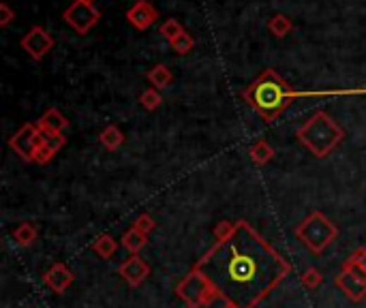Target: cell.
I'll list each match as a JSON object with an SVG mask.
<instances>
[{"label": "cell", "mask_w": 366, "mask_h": 308, "mask_svg": "<svg viewBox=\"0 0 366 308\" xmlns=\"http://www.w3.org/2000/svg\"><path fill=\"white\" fill-rule=\"evenodd\" d=\"M193 268L210 278L223 302L238 308H257L294 272L285 255L248 221H238L236 233L225 242H215Z\"/></svg>", "instance_id": "6da1fadb"}, {"label": "cell", "mask_w": 366, "mask_h": 308, "mask_svg": "<svg viewBox=\"0 0 366 308\" xmlns=\"http://www.w3.org/2000/svg\"><path fill=\"white\" fill-rule=\"evenodd\" d=\"M294 88L274 71L266 69L255 82H251L242 90V98L248 103V108L257 112L264 122H274L294 101Z\"/></svg>", "instance_id": "7a4b0ae2"}, {"label": "cell", "mask_w": 366, "mask_h": 308, "mask_svg": "<svg viewBox=\"0 0 366 308\" xmlns=\"http://www.w3.org/2000/svg\"><path fill=\"white\" fill-rule=\"evenodd\" d=\"M296 137L315 159H326L345 139V131L328 112L317 110L296 129Z\"/></svg>", "instance_id": "3957f363"}, {"label": "cell", "mask_w": 366, "mask_h": 308, "mask_svg": "<svg viewBox=\"0 0 366 308\" xmlns=\"http://www.w3.org/2000/svg\"><path fill=\"white\" fill-rule=\"evenodd\" d=\"M294 233L304 248H308L313 255H322L339 238V227L324 212L315 210L296 225Z\"/></svg>", "instance_id": "277c9868"}, {"label": "cell", "mask_w": 366, "mask_h": 308, "mask_svg": "<svg viewBox=\"0 0 366 308\" xmlns=\"http://www.w3.org/2000/svg\"><path fill=\"white\" fill-rule=\"evenodd\" d=\"M176 295L189 306V308H208L213 306L219 297L217 287L210 283L201 270L193 268L182 276V281L176 285Z\"/></svg>", "instance_id": "5b68a950"}, {"label": "cell", "mask_w": 366, "mask_h": 308, "mask_svg": "<svg viewBox=\"0 0 366 308\" xmlns=\"http://www.w3.org/2000/svg\"><path fill=\"white\" fill-rule=\"evenodd\" d=\"M63 20L77 32V34H88L101 20V11L90 5V3H82V0H75L73 5H69L63 13Z\"/></svg>", "instance_id": "8992f818"}, {"label": "cell", "mask_w": 366, "mask_h": 308, "mask_svg": "<svg viewBox=\"0 0 366 308\" xmlns=\"http://www.w3.org/2000/svg\"><path fill=\"white\" fill-rule=\"evenodd\" d=\"M334 285L339 291H343L355 304L366 300V272H362L349 264H343L341 272L334 278Z\"/></svg>", "instance_id": "52a82bcc"}, {"label": "cell", "mask_w": 366, "mask_h": 308, "mask_svg": "<svg viewBox=\"0 0 366 308\" xmlns=\"http://www.w3.org/2000/svg\"><path fill=\"white\" fill-rule=\"evenodd\" d=\"M41 141V131L37 124L26 122L18 129V133H13V137H9V148L18 154V157L26 163L34 161V150Z\"/></svg>", "instance_id": "ba28073f"}, {"label": "cell", "mask_w": 366, "mask_h": 308, "mask_svg": "<svg viewBox=\"0 0 366 308\" xmlns=\"http://www.w3.org/2000/svg\"><path fill=\"white\" fill-rule=\"evenodd\" d=\"M54 43H56L54 37H51L43 26H32L20 41L22 49L37 63H41L49 54L51 47H54Z\"/></svg>", "instance_id": "9c48e42d"}, {"label": "cell", "mask_w": 366, "mask_h": 308, "mask_svg": "<svg viewBox=\"0 0 366 308\" xmlns=\"http://www.w3.org/2000/svg\"><path fill=\"white\" fill-rule=\"evenodd\" d=\"M127 22L137 28V30H148L156 20H159V11H156V7L150 3V0H137L135 5H131L127 9Z\"/></svg>", "instance_id": "30bf717a"}, {"label": "cell", "mask_w": 366, "mask_h": 308, "mask_svg": "<svg viewBox=\"0 0 366 308\" xmlns=\"http://www.w3.org/2000/svg\"><path fill=\"white\" fill-rule=\"evenodd\" d=\"M118 274H120V278L127 281L129 287H139L150 276V266L141 259L139 255H131L118 266Z\"/></svg>", "instance_id": "8fae6325"}, {"label": "cell", "mask_w": 366, "mask_h": 308, "mask_svg": "<svg viewBox=\"0 0 366 308\" xmlns=\"http://www.w3.org/2000/svg\"><path fill=\"white\" fill-rule=\"evenodd\" d=\"M43 283H45V287H47L49 291H54V293H65V291L75 283V274H73V270H71L67 264L58 262V264H54L51 268L45 270V274H43Z\"/></svg>", "instance_id": "7c38bea8"}, {"label": "cell", "mask_w": 366, "mask_h": 308, "mask_svg": "<svg viewBox=\"0 0 366 308\" xmlns=\"http://www.w3.org/2000/svg\"><path fill=\"white\" fill-rule=\"evenodd\" d=\"M39 127L41 133H65L69 129V120L65 118V114L56 108H49L45 110L39 120L34 122Z\"/></svg>", "instance_id": "4fadbf2b"}, {"label": "cell", "mask_w": 366, "mask_h": 308, "mask_svg": "<svg viewBox=\"0 0 366 308\" xmlns=\"http://www.w3.org/2000/svg\"><path fill=\"white\" fill-rule=\"evenodd\" d=\"M146 79H148V84H150L152 88H156V90H165V88L172 86V82H174V73H172V69H170L168 65L159 63V65H154L152 69H148Z\"/></svg>", "instance_id": "5bb4252c"}, {"label": "cell", "mask_w": 366, "mask_h": 308, "mask_svg": "<svg viewBox=\"0 0 366 308\" xmlns=\"http://www.w3.org/2000/svg\"><path fill=\"white\" fill-rule=\"evenodd\" d=\"M274 148L268 143V139H257L253 146H251V150H248V157H251V161L257 165V167H264V165H268L272 159H274Z\"/></svg>", "instance_id": "9a60e30c"}, {"label": "cell", "mask_w": 366, "mask_h": 308, "mask_svg": "<svg viewBox=\"0 0 366 308\" xmlns=\"http://www.w3.org/2000/svg\"><path fill=\"white\" fill-rule=\"evenodd\" d=\"M13 242L18 244V246H22V248H30L37 240H39V229L32 225V223H28V221H24V223H20L15 229H13Z\"/></svg>", "instance_id": "2e32d148"}, {"label": "cell", "mask_w": 366, "mask_h": 308, "mask_svg": "<svg viewBox=\"0 0 366 308\" xmlns=\"http://www.w3.org/2000/svg\"><path fill=\"white\" fill-rule=\"evenodd\" d=\"M99 141H101V146L106 148V150L114 152V150H118V148L125 143V133L120 131V127H116V124H108L106 129L101 131Z\"/></svg>", "instance_id": "e0dca14e"}, {"label": "cell", "mask_w": 366, "mask_h": 308, "mask_svg": "<svg viewBox=\"0 0 366 308\" xmlns=\"http://www.w3.org/2000/svg\"><path fill=\"white\" fill-rule=\"evenodd\" d=\"M92 250L101 257V259H112V257L116 255V250H118V242L110 233H101L92 242Z\"/></svg>", "instance_id": "ac0fdd59"}, {"label": "cell", "mask_w": 366, "mask_h": 308, "mask_svg": "<svg viewBox=\"0 0 366 308\" xmlns=\"http://www.w3.org/2000/svg\"><path fill=\"white\" fill-rule=\"evenodd\" d=\"M120 244L131 252V255H139V250L141 248H146V244H148V236L146 233H141L139 229H135V227H129L127 231H125V236H122V240H120Z\"/></svg>", "instance_id": "d6986e66"}, {"label": "cell", "mask_w": 366, "mask_h": 308, "mask_svg": "<svg viewBox=\"0 0 366 308\" xmlns=\"http://www.w3.org/2000/svg\"><path fill=\"white\" fill-rule=\"evenodd\" d=\"M268 30L277 37V39H285L291 30H294V22L283 15V13H277L268 20Z\"/></svg>", "instance_id": "ffe728a7"}, {"label": "cell", "mask_w": 366, "mask_h": 308, "mask_svg": "<svg viewBox=\"0 0 366 308\" xmlns=\"http://www.w3.org/2000/svg\"><path fill=\"white\" fill-rule=\"evenodd\" d=\"M139 105L146 110V112H156L161 105H163V96H161V90L156 88H146L141 94H139Z\"/></svg>", "instance_id": "44dd1931"}, {"label": "cell", "mask_w": 366, "mask_h": 308, "mask_svg": "<svg viewBox=\"0 0 366 308\" xmlns=\"http://www.w3.org/2000/svg\"><path fill=\"white\" fill-rule=\"evenodd\" d=\"M322 283H324V274H322V270L320 268H306L302 274H300V285L306 289V291H315V289H320L322 287Z\"/></svg>", "instance_id": "7402d4cb"}, {"label": "cell", "mask_w": 366, "mask_h": 308, "mask_svg": "<svg viewBox=\"0 0 366 308\" xmlns=\"http://www.w3.org/2000/svg\"><path fill=\"white\" fill-rule=\"evenodd\" d=\"M236 227H238V223H234V221H219L215 227H213V238H215V242H225V240H229L234 233H236Z\"/></svg>", "instance_id": "603a6c76"}, {"label": "cell", "mask_w": 366, "mask_h": 308, "mask_svg": "<svg viewBox=\"0 0 366 308\" xmlns=\"http://www.w3.org/2000/svg\"><path fill=\"white\" fill-rule=\"evenodd\" d=\"M172 49L176 51L178 56H184V54H189V51H193V47H195V39H193V34H189L187 30L178 37V39H174L172 43Z\"/></svg>", "instance_id": "cb8c5ba5"}, {"label": "cell", "mask_w": 366, "mask_h": 308, "mask_svg": "<svg viewBox=\"0 0 366 308\" xmlns=\"http://www.w3.org/2000/svg\"><path fill=\"white\" fill-rule=\"evenodd\" d=\"M159 32L172 43L174 39H178L182 32H184V26L178 22V20H174V18H170V20H165L163 24H161V28H159Z\"/></svg>", "instance_id": "d4e9b609"}, {"label": "cell", "mask_w": 366, "mask_h": 308, "mask_svg": "<svg viewBox=\"0 0 366 308\" xmlns=\"http://www.w3.org/2000/svg\"><path fill=\"white\" fill-rule=\"evenodd\" d=\"M54 157H56V152L51 150V148L41 139L39 146H37V150H34V161H32V163H37V165H47Z\"/></svg>", "instance_id": "484cf974"}, {"label": "cell", "mask_w": 366, "mask_h": 308, "mask_svg": "<svg viewBox=\"0 0 366 308\" xmlns=\"http://www.w3.org/2000/svg\"><path fill=\"white\" fill-rule=\"evenodd\" d=\"M131 227H135V229H139L141 233H146V236H150L154 229H156V221L148 214V212H141L135 221H133V225Z\"/></svg>", "instance_id": "4316f807"}, {"label": "cell", "mask_w": 366, "mask_h": 308, "mask_svg": "<svg viewBox=\"0 0 366 308\" xmlns=\"http://www.w3.org/2000/svg\"><path fill=\"white\" fill-rule=\"evenodd\" d=\"M345 264H349V266L362 270V272H366V248H364V246L355 248V250L347 257V259H345Z\"/></svg>", "instance_id": "83f0119b"}, {"label": "cell", "mask_w": 366, "mask_h": 308, "mask_svg": "<svg viewBox=\"0 0 366 308\" xmlns=\"http://www.w3.org/2000/svg\"><path fill=\"white\" fill-rule=\"evenodd\" d=\"M15 18V11L11 9L9 3H0V28H7Z\"/></svg>", "instance_id": "f1b7e54d"}, {"label": "cell", "mask_w": 366, "mask_h": 308, "mask_svg": "<svg viewBox=\"0 0 366 308\" xmlns=\"http://www.w3.org/2000/svg\"><path fill=\"white\" fill-rule=\"evenodd\" d=\"M223 308H238V306H234V304H227V302H225V304H223Z\"/></svg>", "instance_id": "f546056e"}, {"label": "cell", "mask_w": 366, "mask_h": 308, "mask_svg": "<svg viewBox=\"0 0 366 308\" xmlns=\"http://www.w3.org/2000/svg\"><path fill=\"white\" fill-rule=\"evenodd\" d=\"M82 3H90V5H92V3H94V0H82Z\"/></svg>", "instance_id": "4dcf8cb0"}]
</instances>
